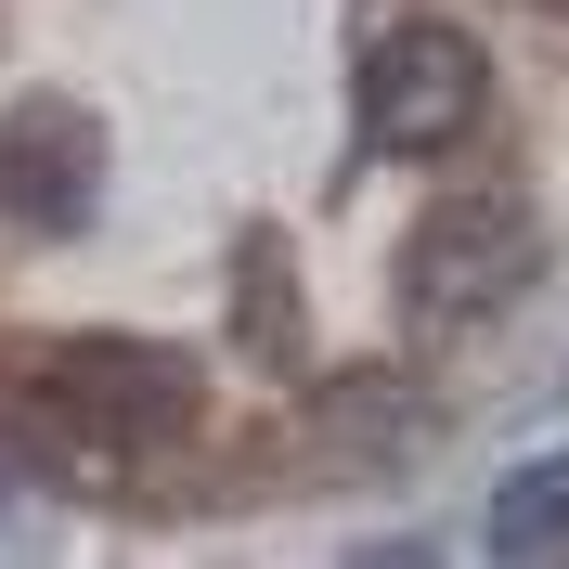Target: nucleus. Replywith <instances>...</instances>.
Segmentation results:
<instances>
[{
  "instance_id": "1",
  "label": "nucleus",
  "mask_w": 569,
  "mask_h": 569,
  "mask_svg": "<svg viewBox=\"0 0 569 569\" xmlns=\"http://www.w3.org/2000/svg\"><path fill=\"white\" fill-rule=\"evenodd\" d=\"M479 104H492V66H479V39L440 27V13H415V27H389L362 52V130L389 142V156H453V142L479 130Z\"/></svg>"
},
{
  "instance_id": "2",
  "label": "nucleus",
  "mask_w": 569,
  "mask_h": 569,
  "mask_svg": "<svg viewBox=\"0 0 569 569\" xmlns=\"http://www.w3.org/2000/svg\"><path fill=\"white\" fill-rule=\"evenodd\" d=\"M531 272H543V233H531L518 194H453V208L401 247V298H415V323H492Z\"/></svg>"
},
{
  "instance_id": "3",
  "label": "nucleus",
  "mask_w": 569,
  "mask_h": 569,
  "mask_svg": "<svg viewBox=\"0 0 569 569\" xmlns=\"http://www.w3.org/2000/svg\"><path fill=\"white\" fill-rule=\"evenodd\" d=\"M52 389H66V415H104L117 440H156V427L194 415V376H181L169 350H66Z\"/></svg>"
},
{
  "instance_id": "4",
  "label": "nucleus",
  "mask_w": 569,
  "mask_h": 569,
  "mask_svg": "<svg viewBox=\"0 0 569 569\" xmlns=\"http://www.w3.org/2000/svg\"><path fill=\"white\" fill-rule=\"evenodd\" d=\"M0 194H13L39 233H66V220L91 208V142L66 156V117H27V130L0 142Z\"/></svg>"
},
{
  "instance_id": "5",
  "label": "nucleus",
  "mask_w": 569,
  "mask_h": 569,
  "mask_svg": "<svg viewBox=\"0 0 569 569\" xmlns=\"http://www.w3.org/2000/svg\"><path fill=\"white\" fill-rule=\"evenodd\" d=\"M479 543H492V557H543V543H569V453L518 466V479L492 492V518H479Z\"/></svg>"
}]
</instances>
